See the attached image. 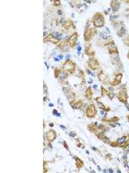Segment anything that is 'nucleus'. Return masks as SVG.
I'll list each match as a JSON object with an SVG mask.
<instances>
[{"instance_id":"1","label":"nucleus","mask_w":129,"mask_h":173,"mask_svg":"<svg viewBox=\"0 0 129 173\" xmlns=\"http://www.w3.org/2000/svg\"><path fill=\"white\" fill-rule=\"evenodd\" d=\"M92 24L95 28H102L105 25V17L101 12H96L92 18Z\"/></svg>"},{"instance_id":"2","label":"nucleus","mask_w":129,"mask_h":173,"mask_svg":"<svg viewBox=\"0 0 129 173\" xmlns=\"http://www.w3.org/2000/svg\"><path fill=\"white\" fill-rule=\"evenodd\" d=\"M62 69L64 71L66 72L67 74H73V73H75V70H76V63L72 60L68 59V60H66L64 62Z\"/></svg>"},{"instance_id":"3","label":"nucleus","mask_w":129,"mask_h":173,"mask_svg":"<svg viewBox=\"0 0 129 173\" xmlns=\"http://www.w3.org/2000/svg\"><path fill=\"white\" fill-rule=\"evenodd\" d=\"M117 99L122 103H127V100H128V95H127V91L126 88H125V86H123V88L118 92V94H116Z\"/></svg>"},{"instance_id":"4","label":"nucleus","mask_w":129,"mask_h":173,"mask_svg":"<svg viewBox=\"0 0 129 173\" xmlns=\"http://www.w3.org/2000/svg\"><path fill=\"white\" fill-rule=\"evenodd\" d=\"M96 113H97L96 106L93 104L89 105V106H87V108H86V111H85L86 116H87L89 119H92V118L96 117Z\"/></svg>"},{"instance_id":"5","label":"nucleus","mask_w":129,"mask_h":173,"mask_svg":"<svg viewBox=\"0 0 129 173\" xmlns=\"http://www.w3.org/2000/svg\"><path fill=\"white\" fill-rule=\"evenodd\" d=\"M78 32H74L71 34V36H69L68 40L66 41L67 44H68V46L70 48H74L76 46V43H77V41H78Z\"/></svg>"},{"instance_id":"6","label":"nucleus","mask_w":129,"mask_h":173,"mask_svg":"<svg viewBox=\"0 0 129 173\" xmlns=\"http://www.w3.org/2000/svg\"><path fill=\"white\" fill-rule=\"evenodd\" d=\"M88 67L90 68V69L92 70H98L100 69V64H99L98 61L95 58H90L89 61H88Z\"/></svg>"},{"instance_id":"7","label":"nucleus","mask_w":129,"mask_h":173,"mask_svg":"<svg viewBox=\"0 0 129 173\" xmlns=\"http://www.w3.org/2000/svg\"><path fill=\"white\" fill-rule=\"evenodd\" d=\"M71 28H75L74 23L71 19H67L64 21V23L62 24V27H61V29H62L64 32H67Z\"/></svg>"},{"instance_id":"8","label":"nucleus","mask_w":129,"mask_h":173,"mask_svg":"<svg viewBox=\"0 0 129 173\" xmlns=\"http://www.w3.org/2000/svg\"><path fill=\"white\" fill-rule=\"evenodd\" d=\"M57 138V133L54 130L51 129L49 131H47L46 133H45V138L48 141V142H53V140H55V138Z\"/></svg>"},{"instance_id":"9","label":"nucleus","mask_w":129,"mask_h":173,"mask_svg":"<svg viewBox=\"0 0 129 173\" xmlns=\"http://www.w3.org/2000/svg\"><path fill=\"white\" fill-rule=\"evenodd\" d=\"M97 77H98L99 81H100L102 83H103V84H109L110 83L108 75L106 74H104L103 70H99L98 73H97Z\"/></svg>"},{"instance_id":"10","label":"nucleus","mask_w":129,"mask_h":173,"mask_svg":"<svg viewBox=\"0 0 129 173\" xmlns=\"http://www.w3.org/2000/svg\"><path fill=\"white\" fill-rule=\"evenodd\" d=\"M87 128L90 132L96 134L99 133V125L97 123H90L87 126Z\"/></svg>"},{"instance_id":"11","label":"nucleus","mask_w":129,"mask_h":173,"mask_svg":"<svg viewBox=\"0 0 129 173\" xmlns=\"http://www.w3.org/2000/svg\"><path fill=\"white\" fill-rule=\"evenodd\" d=\"M122 76H123L122 73H118V74H115V76H114V81H112L109 84L111 86H115L119 85V84L121 83V81Z\"/></svg>"},{"instance_id":"12","label":"nucleus","mask_w":129,"mask_h":173,"mask_svg":"<svg viewBox=\"0 0 129 173\" xmlns=\"http://www.w3.org/2000/svg\"><path fill=\"white\" fill-rule=\"evenodd\" d=\"M107 49H108V53L110 55H118V49H117V47L115 46L114 42V43H111V44H108L107 45Z\"/></svg>"},{"instance_id":"13","label":"nucleus","mask_w":129,"mask_h":173,"mask_svg":"<svg viewBox=\"0 0 129 173\" xmlns=\"http://www.w3.org/2000/svg\"><path fill=\"white\" fill-rule=\"evenodd\" d=\"M83 37H84L85 42H90L92 39V37H93L91 35V32H90V29L89 28V26L86 27L84 32H83Z\"/></svg>"},{"instance_id":"14","label":"nucleus","mask_w":129,"mask_h":173,"mask_svg":"<svg viewBox=\"0 0 129 173\" xmlns=\"http://www.w3.org/2000/svg\"><path fill=\"white\" fill-rule=\"evenodd\" d=\"M84 52H85V55L86 56H88L89 57L92 58L93 56H95V51L92 49V47L91 45H87V46L85 47V49H84Z\"/></svg>"},{"instance_id":"15","label":"nucleus","mask_w":129,"mask_h":173,"mask_svg":"<svg viewBox=\"0 0 129 173\" xmlns=\"http://www.w3.org/2000/svg\"><path fill=\"white\" fill-rule=\"evenodd\" d=\"M71 106L73 109H79L80 107H82L83 106V101L82 100H78V101H73L71 102Z\"/></svg>"},{"instance_id":"16","label":"nucleus","mask_w":129,"mask_h":173,"mask_svg":"<svg viewBox=\"0 0 129 173\" xmlns=\"http://www.w3.org/2000/svg\"><path fill=\"white\" fill-rule=\"evenodd\" d=\"M58 49L63 52H67L69 49V46L66 42H61L58 44Z\"/></svg>"},{"instance_id":"17","label":"nucleus","mask_w":129,"mask_h":173,"mask_svg":"<svg viewBox=\"0 0 129 173\" xmlns=\"http://www.w3.org/2000/svg\"><path fill=\"white\" fill-rule=\"evenodd\" d=\"M96 136H97V138H100L101 140H103L104 143H106V144H110L109 138H108L107 136L104 134V133H100L96 134Z\"/></svg>"},{"instance_id":"18","label":"nucleus","mask_w":129,"mask_h":173,"mask_svg":"<svg viewBox=\"0 0 129 173\" xmlns=\"http://www.w3.org/2000/svg\"><path fill=\"white\" fill-rule=\"evenodd\" d=\"M120 5H121V4H120L119 1H111V3H110V7L112 8V10L114 11L118 10Z\"/></svg>"},{"instance_id":"19","label":"nucleus","mask_w":129,"mask_h":173,"mask_svg":"<svg viewBox=\"0 0 129 173\" xmlns=\"http://www.w3.org/2000/svg\"><path fill=\"white\" fill-rule=\"evenodd\" d=\"M84 96L87 100H91L92 97H93V92H92V89L91 88H88L85 91V94H84Z\"/></svg>"},{"instance_id":"20","label":"nucleus","mask_w":129,"mask_h":173,"mask_svg":"<svg viewBox=\"0 0 129 173\" xmlns=\"http://www.w3.org/2000/svg\"><path fill=\"white\" fill-rule=\"evenodd\" d=\"M127 138H129V136H123V137H121V138H118V139L116 140L117 144H118V146H120V147H121V145H123L124 143L126 142V139H127Z\"/></svg>"},{"instance_id":"21","label":"nucleus","mask_w":129,"mask_h":173,"mask_svg":"<svg viewBox=\"0 0 129 173\" xmlns=\"http://www.w3.org/2000/svg\"><path fill=\"white\" fill-rule=\"evenodd\" d=\"M119 120H120V118L119 117H115V116H114V117L109 118V119H103V121L108 122V123H114V122L119 121Z\"/></svg>"},{"instance_id":"22","label":"nucleus","mask_w":129,"mask_h":173,"mask_svg":"<svg viewBox=\"0 0 129 173\" xmlns=\"http://www.w3.org/2000/svg\"><path fill=\"white\" fill-rule=\"evenodd\" d=\"M74 158H75V160H76V166H77V168H78V169H81V168L83 167V160H81L80 158H77V157H75Z\"/></svg>"},{"instance_id":"23","label":"nucleus","mask_w":129,"mask_h":173,"mask_svg":"<svg viewBox=\"0 0 129 173\" xmlns=\"http://www.w3.org/2000/svg\"><path fill=\"white\" fill-rule=\"evenodd\" d=\"M126 33V30L123 26H121L119 30L117 31V35H118V36H120V37H123V36L125 35Z\"/></svg>"},{"instance_id":"24","label":"nucleus","mask_w":129,"mask_h":173,"mask_svg":"<svg viewBox=\"0 0 129 173\" xmlns=\"http://www.w3.org/2000/svg\"><path fill=\"white\" fill-rule=\"evenodd\" d=\"M62 70H63V69L62 68H55L54 69V77H55L56 79H58L59 78V76H60V73L62 72Z\"/></svg>"},{"instance_id":"25","label":"nucleus","mask_w":129,"mask_h":173,"mask_svg":"<svg viewBox=\"0 0 129 173\" xmlns=\"http://www.w3.org/2000/svg\"><path fill=\"white\" fill-rule=\"evenodd\" d=\"M98 106H99V108H101L102 110L105 111V112H109L110 111V108L108 107V106H105L103 103H101V102L98 101Z\"/></svg>"},{"instance_id":"26","label":"nucleus","mask_w":129,"mask_h":173,"mask_svg":"<svg viewBox=\"0 0 129 173\" xmlns=\"http://www.w3.org/2000/svg\"><path fill=\"white\" fill-rule=\"evenodd\" d=\"M108 92L109 91H108L107 89H106L104 86H102L101 88V93H102V96H104V95H108Z\"/></svg>"},{"instance_id":"27","label":"nucleus","mask_w":129,"mask_h":173,"mask_svg":"<svg viewBox=\"0 0 129 173\" xmlns=\"http://www.w3.org/2000/svg\"><path fill=\"white\" fill-rule=\"evenodd\" d=\"M53 34H49V35L47 36V37H45V38H44V42H50L51 39H52V38H53Z\"/></svg>"},{"instance_id":"28","label":"nucleus","mask_w":129,"mask_h":173,"mask_svg":"<svg viewBox=\"0 0 129 173\" xmlns=\"http://www.w3.org/2000/svg\"><path fill=\"white\" fill-rule=\"evenodd\" d=\"M90 32H91L92 36L97 35V30H96V29L95 28V27H93V28H90Z\"/></svg>"},{"instance_id":"29","label":"nucleus","mask_w":129,"mask_h":173,"mask_svg":"<svg viewBox=\"0 0 129 173\" xmlns=\"http://www.w3.org/2000/svg\"><path fill=\"white\" fill-rule=\"evenodd\" d=\"M123 42L125 43V45H126V46H129V36L123 38Z\"/></svg>"},{"instance_id":"30","label":"nucleus","mask_w":129,"mask_h":173,"mask_svg":"<svg viewBox=\"0 0 129 173\" xmlns=\"http://www.w3.org/2000/svg\"><path fill=\"white\" fill-rule=\"evenodd\" d=\"M52 3H53V4L54 6H60L61 2L60 1H52Z\"/></svg>"},{"instance_id":"31","label":"nucleus","mask_w":129,"mask_h":173,"mask_svg":"<svg viewBox=\"0 0 129 173\" xmlns=\"http://www.w3.org/2000/svg\"><path fill=\"white\" fill-rule=\"evenodd\" d=\"M110 145H111V146H113V147H117V146H118V144H117L116 141H114V142H110Z\"/></svg>"},{"instance_id":"32","label":"nucleus","mask_w":129,"mask_h":173,"mask_svg":"<svg viewBox=\"0 0 129 173\" xmlns=\"http://www.w3.org/2000/svg\"><path fill=\"white\" fill-rule=\"evenodd\" d=\"M69 134H70V136H71V137H75V136L77 135V133H75V132H71Z\"/></svg>"},{"instance_id":"33","label":"nucleus","mask_w":129,"mask_h":173,"mask_svg":"<svg viewBox=\"0 0 129 173\" xmlns=\"http://www.w3.org/2000/svg\"><path fill=\"white\" fill-rule=\"evenodd\" d=\"M64 145H65V147L66 148L67 150H68V145H66V143H65V141H64Z\"/></svg>"},{"instance_id":"34","label":"nucleus","mask_w":129,"mask_h":173,"mask_svg":"<svg viewBox=\"0 0 129 173\" xmlns=\"http://www.w3.org/2000/svg\"><path fill=\"white\" fill-rule=\"evenodd\" d=\"M53 113H55V115H57V114H58V113H57V110H56V109H54Z\"/></svg>"},{"instance_id":"35","label":"nucleus","mask_w":129,"mask_h":173,"mask_svg":"<svg viewBox=\"0 0 129 173\" xmlns=\"http://www.w3.org/2000/svg\"><path fill=\"white\" fill-rule=\"evenodd\" d=\"M80 49H81V47H80V46H78V54L80 53Z\"/></svg>"},{"instance_id":"36","label":"nucleus","mask_w":129,"mask_h":173,"mask_svg":"<svg viewBox=\"0 0 129 173\" xmlns=\"http://www.w3.org/2000/svg\"><path fill=\"white\" fill-rule=\"evenodd\" d=\"M86 71H87V73H88V74H91V73H90V70L88 69H87V70H86Z\"/></svg>"},{"instance_id":"37","label":"nucleus","mask_w":129,"mask_h":173,"mask_svg":"<svg viewBox=\"0 0 129 173\" xmlns=\"http://www.w3.org/2000/svg\"><path fill=\"white\" fill-rule=\"evenodd\" d=\"M49 126H50V127H53V123H50V124H49Z\"/></svg>"},{"instance_id":"38","label":"nucleus","mask_w":129,"mask_h":173,"mask_svg":"<svg viewBox=\"0 0 129 173\" xmlns=\"http://www.w3.org/2000/svg\"><path fill=\"white\" fill-rule=\"evenodd\" d=\"M126 119H127V120H128V121H129V114H128L127 116H126Z\"/></svg>"},{"instance_id":"39","label":"nucleus","mask_w":129,"mask_h":173,"mask_svg":"<svg viewBox=\"0 0 129 173\" xmlns=\"http://www.w3.org/2000/svg\"><path fill=\"white\" fill-rule=\"evenodd\" d=\"M61 127H62V129H65V127L64 126H60Z\"/></svg>"},{"instance_id":"40","label":"nucleus","mask_w":129,"mask_h":173,"mask_svg":"<svg viewBox=\"0 0 129 173\" xmlns=\"http://www.w3.org/2000/svg\"><path fill=\"white\" fill-rule=\"evenodd\" d=\"M65 57H66V59H67V58H70V56L68 55V56H65Z\"/></svg>"},{"instance_id":"41","label":"nucleus","mask_w":129,"mask_h":173,"mask_svg":"<svg viewBox=\"0 0 129 173\" xmlns=\"http://www.w3.org/2000/svg\"><path fill=\"white\" fill-rule=\"evenodd\" d=\"M127 58L129 59V51H128V54H127Z\"/></svg>"},{"instance_id":"42","label":"nucleus","mask_w":129,"mask_h":173,"mask_svg":"<svg viewBox=\"0 0 129 173\" xmlns=\"http://www.w3.org/2000/svg\"><path fill=\"white\" fill-rule=\"evenodd\" d=\"M126 106H127V109L129 110V106H128V105H126Z\"/></svg>"}]
</instances>
